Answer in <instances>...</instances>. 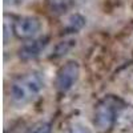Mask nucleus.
<instances>
[{
    "instance_id": "nucleus-5",
    "label": "nucleus",
    "mask_w": 133,
    "mask_h": 133,
    "mask_svg": "<svg viewBox=\"0 0 133 133\" xmlns=\"http://www.w3.org/2000/svg\"><path fill=\"white\" fill-rule=\"evenodd\" d=\"M48 43H49L48 36H41V37L29 40L19 48L17 56L21 61H32V60L37 59L45 51V48L48 47Z\"/></svg>"
},
{
    "instance_id": "nucleus-6",
    "label": "nucleus",
    "mask_w": 133,
    "mask_h": 133,
    "mask_svg": "<svg viewBox=\"0 0 133 133\" xmlns=\"http://www.w3.org/2000/svg\"><path fill=\"white\" fill-rule=\"evenodd\" d=\"M83 0H45L47 8L51 14L61 16L76 8Z\"/></svg>"
},
{
    "instance_id": "nucleus-4",
    "label": "nucleus",
    "mask_w": 133,
    "mask_h": 133,
    "mask_svg": "<svg viewBox=\"0 0 133 133\" xmlns=\"http://www.w3.org/2000/svg\"><path fill=\"white\" fill-rule=\"evenodd\" d=\"M43 28L41 20L37 16H31V15H21L14 17L12 25V33L20 40H33L40 33Z\"/></svg>"
},
{
    "instance_id": "nucleus-2",
    "label": "nucleus",
    "mask_w": 133,
    "mask_h": 133,
    "mask_svg": "<svg viewBox=\"0 0 133 133\" xmlns=\"http://www.w3.org/2000/svg\"><path fill=\"white\" fill-rule=\"evenodd\" d=\"M127 104L115 95H108L98 100L93 109V127L97 133H110Z\"/></svg>"
},
{
    "instance_id": "nucleus-1",
    "label": "nucleus",
    "mask_w": 133,
    "mask_h": 133,
    "mask_svg": "<svg viewBox=\"0 0 133 133\" xmlns=\"http://www.w3.org/2000/svg\"><path fill=\"white\" fill-rule=\"evenodd\" d=\"M44 76L40 71L32 69L20 73L9 84V100L15 107L23 108L39 97L44 89Z\"/></svg>"
},
{
    "instance_id": "nucleus-9",
    "label": "nucleus",
    "mask_w": 133,
    "mask_h": 133,
    "mask_svg": "<svg viewBox=\"0 0 133 133\" xmlns=\"http://www.w3.org/2000/svg\"><path fill=\"white\" fill-rule=\"evenodd\" d=\"M52 132V124L48 121H41L33 127L31 133H51Z\"/></svg>"
},
{
    "instance_id": "nucleus-3",
    "label": "nucleus",
    "mask_w": 133,
    "mask_h": 133,
    "mask_svg": "<svg viewBox=\"0 0 133 133\" xmlns=\"http://www.w3.org/2000/svg\"><path fill=\"white\" fill-rule=\"evenodd\" d=\"M79 79H80V64L75 60H69L57 69L53 85L56 88L57 93L65 95L76 85Z\"/></svg>"
},
{
    "instance_id": "nucleus-8",
    "label": "nucleus",
    "mask_w": 133,
    "mask_h": 133,
    "mask_svg": "<svg viewBox=\"0 0 133 133\" xmlns=\"http://www.w3.org/2000/svg\"><path fill=\"white\" fill-rule=\"evenodd\" d=\"M76 45V41L73 39H68V40H64V41H60L55 49L52 51V59H59V57H63L64 55L68 53L73 47Z\"/></svg>"
},
{
    "instance_id": "nucleus-10",
    "label": "nucleus",
    "mask_w": 133,
    "mask_h": 133,
    "mask_svg": "<svg viewBox=\"0 0 133 133\" xmlns=\"http://www.w3.org/2000/svg\"><path fill=\"white\" fill-rule=\"evenodd\" d=\"M64 133H91V130L88 129L87 127L81 125V124H75L71 128H68Z\"/></svg>"
},
{
    "instance_id": "nucleus-7",
    "label": "nucleus",
    "mask_w": 133,
    "mask_h": 133,
    "mask_svg": "<svg viewBox=\"0 0 133 133\" xmlns=\"http://www.w3.org/2000/svg\"><path fill=\"white\" fill-rule=\"evenodd\" d=\"M87 24V19L81 14H72L68 16L63 25V33L64 35H73V33L80 32Z\"/></svg>"
}]
</instances>
